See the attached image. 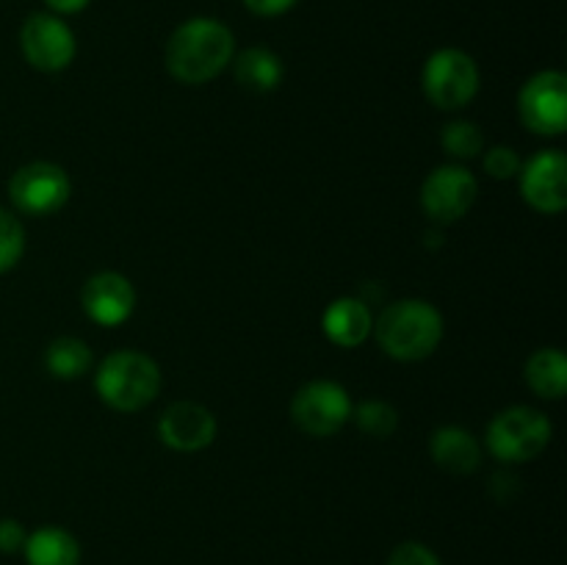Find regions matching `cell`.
I'll return each mask as SVG.
<instances>
[{
  "instance_id": "7",
  "label": "cell",
  "mask_w": 567,
  "mask_h": 565,
  "mask_svg": "<svg viewBox=\"0 0 567 565\" xmlns=\"http://www.w3.org/2000/svg\"><path fill=\"white\" fill-rule=\"evenodd\" d=\"M72 183L59 164L31 161L20 166L9 181V199L20 214L50 216L66 205Z\"/></svg>"
},
{
  "instance_id": "9",
  "label": "cell",
  "mask_w": 567,
  "mask_h": 565,
  "mask_svg": "<svg viewBox=\"0 0 567 565\" xmlns=\"http://www.w3.org/2000/svg\"><path fill=\"white\" fill-rule=\"evenodd\" d=\"M20 48L28 64L39 72H61L75 59V33L59 14L37 11L20 28Z\"/></svg>"
},
{
  "instance_id": "6",
  "label": "cell",
  "mask_w": 567,
  "mask_h": 565,
  "mask_svg": "<svg viewBox=\"0 0 567 565\" xmlns=\"http://www.w3.org/2000/svg\"><path fill=\"white\" fill-rule=\"evenodd\" d=\"M352 410L347 388L332 380H313L293 393L291 419L310 438H330L347 427Z\"/></svg>"
},
{
  "instance_id": "27",
  "label": "cell",
  "mask_w": 567,
  "mask_h": 565,
  "mask_svg": "<svg viewBox=\"0 0 567 565\" xmlns=\"http://www.w3.org/2000/svg\"><path fill=\"white\" fill-rule=\"evenodd\" d=\"M53 14H78L89 6V0H44Z\"/></svg>"
},
{
  "instance_id": "17",
  "label": "cell",
  "mask_w": 567,
  "mask_h": 565,
  "mask_svg": "<svg viewBox=\"0 0 567 565\" xmlns=\"http://www.w3.org/2000/svg\"><path fill=\"white\" fill-rule=\"evenodd\" d=\"M28 565H81V546L61 526H42L25 537Z\"/></svg>"
},
{
  "instance_id": "19",
  "label": "cell",
  "mask_w": 567,
  "mask_h": 565,
  "mask_svg": "<svg viewBox=\"0 0 567 565\" xmlns=\"http://www.w3.org/2000/svg\"><path fill=\"white\" fill-rule=\"evenodd\" d=\"M44 366L59 380H78L92 369V349L81 338L61 336L50 341L48 352H44Z\"/></svg>"
},
{
  "instance_id": "21",
  "label": "cell",
  "mask_w": 567,
  "mask_h": 565,
  "mask_svg": "<svg viewBox=\"0 0 567 565\" xmlns=\"http://www.w3.org/2000/svg\"><path fill=\"white\" fill-rule=\"evenodd\" d=\"M352 419L358 421L360 432L371 438H391L399 427V413L393 404L380 402V399H371V402L358 404L352 410Z\"/></svg>"
},
{
  "instance_id": "22",
  "label": "cell",
  "mask_w": 567,
  "mask_h": 565,
  "mask_svg": "<svg viewBox=\"0 0 567 565\" xmlns=\"http://www.w3.org/2000/svg\"><path fill=\"white\" fill-rule=\"evenodd\" d=\"M25 253V230L11 210L0 208V275L14 269Z\"/></svg>"
},
{
  "instance_id": "3",
  "label": "cell",
  "mask_w": 567,
  "mask_h": 565,
  "mask_svg": "<svg viewBox=\"0 0 567 565\" xmlns=\"http://www.w3.org/2000/svg\"><path fill=\"white\" fill-rule=\"evenodd\" d=\"M97 397L120 413L144 410L161 391V369L150 355L116 349L94 371Z\"/></svg>"
},
{
  "instance_id": "16",
  "label": "cell",
  "mask_w": 567,
  "mask_h": 565,
  "mask_svg": "<svg viewBox=\"0 0 567 565\" xmlns=\"http://www.w3.org/2000/svg\"><path fill=\"white\" fill-rule=\"evenodd\" d=\"M233 72L238 86L252 94H269L282 83V61L269 48H247L233 55Z\"/></svg>"
},
{
  "instance_id": "20",
  "label": "cell",
  "mask_w": 567,
  "mask_h": 565,
  "mask_svg": "<svg viewBox=\"0 0 567 565\" xmlns=\"http://www.w3.org/2000/svg\"><path fill=\"white\" fill-rule=\"evenodd\" d=\"M441 144L452 158L468 161L485 150V136H482L480 127L468 120H454L443 127Z\"/></svg>"
},
{
  "instance_id": "4",
  "label": "cell",
  "mask_w": 567,
  "mask_h": 565,
  "mask_svg": "<svg viewBox=\"0 0 567 565\" xmlns=\"http://www.w3.org/2000/svg\"><path fill=\"white\" fill-rule=\"evenodd\" d=\"M554 427L540 410L515 404L502 410L487 427V449L502 463H529L546 452L551 443Z\"/></svg>"
},
{
  "instance_id": "2",
  "label": "cell",
  "mask_w": 567,
  "mask_h": 565,
  "mask_svg": "<svg viewBox=\"0 0 567 565\" xmlns=\"http://www.w3.org/2000/svg\"><path fill=\"white\" fill-rule=\"evenodd\" d=\"M374 336L382 352L391 358L424 360L443 338V316L426 299H399L391 302L374 321Z\"/></svg>"
},
{
  "instance_id": "8",
  "label": "cell",
  "mask_w": 567,
  "mask_h": 565,
  "mask_svg": "<svg viewBox=\"0 0 567 565\" xmlns=\"http://www.w3.org/2000/svg\"><path fill=\"white\" fill-rule=\"evenodd\" d=\"M518 116L537 136H563L567 127V78L559 70L532 75L518 92Z\"/></svg>"
},
{
  "instance_id": "5",
  "label": "cell",
  "mask_w": 567,
  "mask_h": 565,
  "mask_svg": "<svg viewBox=\"0 0 567 565\" xmlns=\"http://www.w3.org/2000/svg\"><path fill=\"white\" fill-rule=\"evenodd\" d=\"M480 66L465 50L443 48L426 59L424 75V94L432 105L443 111L465 109L480 92Z\"/></svg>"
},
{
  "instance_id": "15",
  "label": "cell",
  "mask_w": 567,
  "mask_h": 565,
  "mask_svg": "<svg viewBox=\"0 0 567 565\" xmlns=\"http://www.w3.org/2000/svg\"><path fill=\"white\" fill-rule=\"evenodd\" d=\"M430 454L449 474H474L482 463L480 441L463 427H441L430 438Z\"/></svg>"
},
{
  "instance_id": "24",
  "label": "cell",
  "mask_w": 567,
  "mask_h": 565,
  "mask_svg": "<svg viewBox=\"0 0 567 565\" xmlns=\"http://www.w3.org/2000/svg\"><path fill=\"white\" fill-rule=\"evenodd\" d=\"M388 565H441L437 554L419 541L399 543L388 557Z\"/></svg>"
},
{
  "instance_id": "14",
  "label": "cell",
  "mask_w": 567,
  "mask_h": 565,
  "mask_svg": "<svg viewBox=\"0 0 567 565\" xmlns=\"http://www.w3.org/2000/svg\"><path fill=\"white\" fill-rule=\"evenodd\" d=\"M321 330L336 347L354 349L374 332V316L365 299L341 297L321 316Z\"/></svg>"
},
{
  "instance_id": "12",
  "label": "cell",
  "mask_w": 567,
  "mask_h": 565,
  "mask_svg": "<svg viewBox=\"0 0 567 565\" xmlns=\"http://www.w3.org/2000/svg\"><path fill=\"white\" fill-rule=\"evenodd\" d=\"M81 305L94 325L116 327L131 319L136 308V291L120 271H97L83 286Z\"/></svg>"
},
{
  "instance_id": "1",
  "label": "cell",
  "mask_w": 567,
  "mask_h": 565,
  "mask_svg": "<svg viewBox=\"0 0 567 565\" xmlns=\"http://www.w3.org/2000/svg\"><path fill=\"white\" fill-rule=\"evenodd\" d=\"M236 55V39L225 22L214 17H192L181 22L166 42V70L188 86L214 81Z\"/></svg>"
},
{
  "instance_id": "11",
  "label": "cell",
  "mask_w": 567,
  "mask_h": 565,
  "mask_svg": "<svg viewBox=\"0 0 567 565\" xmlns=\"http://www.w3.org/2000/svg\"><path fill=\"white\" fill-rule=\"evenodd\" d=\"M520 194L540 214L567 208V158L563 150H543L520 164Z\"/></svg>"
},
{
  "instance_id": "26",
  "label": "cell",
  "mask_w": 567,
  "mask_h": 565,
  "mask_svg": "<svg viewBox=\"0 0 567 565\" xmlns=\"http://www.w3.org/2000/svg\"><path fill=\"white\" fill-rule=\"evenodd\" d=\"M297 3L299 0H244V6L258 17H280L291 11Z\"/></svg>"
},
{
  "instance_id": "25",
  "label": "cell",
  "mask_w": 567,
  "mask_h": 565,
  "mask_svg": "<svg viewBox=\"0 0 567 565\" xmlns=\"http://www.w3.org/2000/svg\"><path fill=\"white\" fill-rule=\"evenodd\" d=\"M28 532L22 530L20 521L14 518H3L0 521V552L3 554H14L25 546Z\"/></svg>"
},
{
  "instance_id": "18",
  "label": "cell",
  "mask_w": 567,
  "mask_h": 565,
  "mask_svg": "<svg viewBox=\"0 0 567 565\" xmlns=\"http://www.w3.org/2000/svg\"><path fill=\"white\" fill-rule=\"evenodd\" d=\"M526 382L543 399H563L567 393V358L557 347L537 349L526 360Z\"/></svg>"
},
{
  "instance_id": "23",
  "label": "cell",
  "mask_w": 567,
  "mask_h": 565,
  "mask_svg": "<svg viewBox=\"0 0 567 565\" xmlns=\"http://www.w3.org/2000/svg\"><path fill=\"white\" fill-rule=\"evenodd\" d=\"M520 164H524L520 155L507 144H498V147H491L485 153V172L496 181H509V177L518 175Z\"/></svg>"
},
{
  "instance_id": "10",
  "label": "cell",
  "mask_w": 567,
  "mask_h": 565,
  "mask_svg": "<svg viewBox=\"0 0 567 565\" xmlns=\"http://www.w3.org/2000/svg\"><path fill=\"white\" fill-rule=\"evenodd\" d=\"M476 194H480L476 177L465 166L449 164L426 175L421 186V208L432 222L449 225V222L463 219L474 208Z\"/></svg>"
},
{
  "instance_id": "13",
  "label": "cell",
  "mask_w": 567,
  "mask_h": 565,
  "mask_svg": "<svg viewBox=\"0 0 567 565\" xmlns=\"http://www.w3.org/2000/svg\"><path fill=\"white\" fill-rule=\"evenodd\" d=\"M158 438L175 452H199L216 438V415L205 404L175 402L158 419Z\"/></svg>"
}]
</instances>
